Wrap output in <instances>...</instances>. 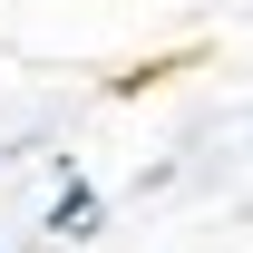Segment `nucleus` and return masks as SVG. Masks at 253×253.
Wrapping results in <instances>:
<instances>
[{
	"mask_svg": "<svg viewBox=\"0 0 253 253\" xmlns=\"http://www.w3.org/2000/svg\"><path fill=\"white\" fill-rule=\"evenodd\" d=\"M49 234H59V244H88V234H97V185L78 175V166L59 175V205H49Z\"/></svg>",
	"mask_w": 253,
	"mask_h": 253,
	"instance_id": "f257e3e1",
	"label": "nucleus"
}]
</instances>
